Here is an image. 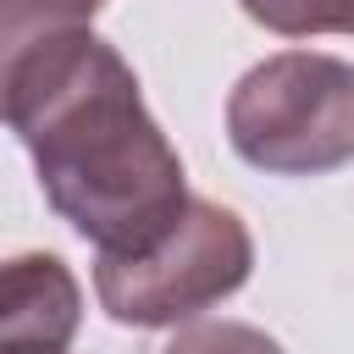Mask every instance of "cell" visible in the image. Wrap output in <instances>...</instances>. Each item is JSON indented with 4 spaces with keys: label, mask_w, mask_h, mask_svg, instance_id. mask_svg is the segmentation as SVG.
Listing matches in <instances>:
<instances>
[{
    "label": "cell",
    "mask_w": 354,
    "mask_h": 354,
    "mask_svg": "<svg viewBox=\"0 0 354 354\" xmlns=\"http://www.w3.org/2000/svg\"><path fill=\"white\" fill-rule=\"evenodd\" d=\"M160 354H282V343L243 321H199V326H183Z\"/></svg>",
    "instance_id": "cell-7"
},
{
    "label": "cell",
    "mask_w": 354,
    "mask_h": 354,
    "mask_svg": "<svg viewBox=\"0 0 354 354\" xmlns=\"http://www.w3.org/2000/svg\"><path fill=\"white\" fill-rule=\"evenodd\" d=\"M0 122L28 144L55 216L100 254L144 249L188 205L183 155L149 116L133 66L88 22L17 66Z\"/></svg>",
    "instance_id": "cell-1"
},
{
    "label": "cell",
    "mask_w": 354,
    "mask_h": 354,
    "mask_svg": "<svg viewBox=\"0 0 354 354\" xmlns=\"http://www.w3.org/2000/svg\"><path fill=\"white\" fill-rule=\"evenodd\" d=\"M94 11L83 0H0V111H6V88L17 77V66L55 33L83 28Z\"/></svg>",
    "instance_id": "cell-5"
},
{
    "label": "cell",
    "mask_w": 354,
    "mask_h": 354,
    "mask_svg": "<svg viewBox=\"0 0 354 354\" xmlns=\"http://www.w3.org/2000/svg\"><path fill=\"white\" fill-rule=\"evenodd\" d=\"M83 321V288L61 254L0 260V354H66Z\"/></svg>",
    "instance_id": "cell-4"
},
{
    "label": "cell",
    "mask_w": 354,
    "mask_h": 354,
    "mask_svg": "<svg viewBox=\"0 0 354 354\" xmlns=\"http://www.w3.org/2000/svg\"><path fill=\"white\" fill-rule=\"evenodd\" d=\"M83 6H88V11H100V6H105V0H83Z\"/></svg>",
    "instance_id": "cell-8"
},
{
    "label": "cell",
    "mask_w": 354,
    "mask_h": 354,
    "mask_svg": "<svg viewBox=\"0 0 354 354\" xmlns=\"http://www.w3.org/2000/svg\"><path fill=\"white\" fill-rule=\"evenodd\" d=\"M260 28L282 39H310V33H354V0H238Z\"/></svg>",
    "instance_id": "cell-6"
},
{
    "label": "cell",
    "mask_w": 354,
    "mask_h": 354,
    "mask_svg": "<svg viewBox=\"0 0 354 354\" xmlns=\"http://www.w3.org/2000/svg\"><path fill=\"white\" fill-rule=\"evenodd\" d=\"M227 138L277 177L337 171L354 160V66L321 50L266 55L227 100Z\"/></svg>",
    "instance_id": "cell-3"
},
{
    "label": "cell",
    "mask_w": 354,
    "mask_h": 354,
    "mask_svg": "<svg viewBox=\"0 0 354 354\" xmlns=\"http://www.w3.org/2000/svg\"><path fill=\"white\" fill-rule=\"evenodd\" d=\"M249 271L254 238L238 221V210L188 194V205L160 238L94 260V293L105 315L122 326H177L232 299L249 282Z\"/></svg>",
    "instance_id": "cell-2"
}]
</instances>
